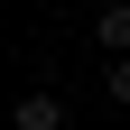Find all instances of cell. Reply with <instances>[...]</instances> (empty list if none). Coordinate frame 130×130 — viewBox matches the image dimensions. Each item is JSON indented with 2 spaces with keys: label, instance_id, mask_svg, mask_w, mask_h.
I'll list each match as a JSON object with an SVG mask.
<instances>
[{
  "label": "cell",
  "instance_id": "3957f363",
  "mask_svg": "<svg viewBox=\"0 0 130 130\" xmlns=\"http://www.w3.org/2000/svg\"><path fill=\"white\" fill-rule=\"evenodd\" d=\"M102 93H111V102H130V56H111V74H102Z\"/></svg>",
  "mask_w": 130,
  "mask_h": 130
},
{
  "label": "cell",
  "instance_id": "7a4b0ae2",
  "mask_svg": "<svg viewBox=\"0 0 130 130\" xmlns=\"http://www.w3.org/2000/svg\"><path fill=\"white\" fill-rule=\"evenodd\" d=\"M93 46L102 56H130V0H102L93 9Z\"/></svg>",
  "mask_w": 130,
  "mask_h": 130
},
{
  "label": "cell",
  "instance_id": "6da1fadb",
  "mask_svg": "<svg viewBox=\"0 0 130 130\" xmlns=\"http://www.w3.org/2000/svg\"><path fill=\"white\" fill-rule=\"evenodd\" d=\"M9 130H65V93H19V102H9Z\"/></svg>",
  "mask_w": 130,
  "mask_h": 130
}]
</instances>
